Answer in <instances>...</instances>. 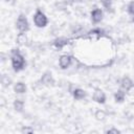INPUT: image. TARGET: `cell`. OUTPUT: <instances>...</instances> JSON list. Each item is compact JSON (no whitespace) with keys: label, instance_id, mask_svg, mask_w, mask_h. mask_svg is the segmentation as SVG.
<instances>
[{"label":"cell","instance_id":"1","mask_svg":"<svg viewBox=\"0 0 134 134\" xmlns=\"http://www.w3.org/2000/svg\"><path fill=\"white\" fill-rule=\"evenodd\" d=\"M10 63L15 72H19L25 67V59L20 53L19 49H13L10 54Z\"/></svg>","mask_w":134,"mask_h":134},{"label":"cell","instance_id":"2","mask_svg":"<svg viewBox=\"0 0 134 134\" xmlns=\"http://www.w3.org/2000/svg\"><path fill=\"white\" fill-rule=\"evenodd\" d=\"M32 20H34L35 25L37 27H39V28H43L48 24V19L46 17V15L41 9H37L36 10V13L34 14Z\"/></svg>","mask_w":134,"mask_h":134},{"label":"cell","instance_id":"3","mask_svg":"<svg viewBox=\"0 0 134 134\" xmlns=\"http://www.w3.org/2000/svg\"><path fill=\"white\" fill-rule=\"evenodd\" d=\"M16 27L19 32H27L29 30V23L25 15L21 14L19 15L17 21H16Z\"/></svg>","mask_w":134,"mask_h":134},{"label":"cell","instance_id":"4","mask_svg":"<svg viewBox=\"0 0 134 134\" xmlns=\"http://www.w3.org/2000/svg\"><path fill=\"white\" fill-rule=\"evenodd\" d=\"M72 60L73 58L69 54H62L59 58V65L61 67V69H67L71 66L72 64Z\"/></svg>","mask_w":134,"mask_h":134},{"label":"cell","instance_id":"5","mask_svg":"<svg viewBox=\"0 0 134 134\" xmlns=\"http://www.w3.org/2000/svg\"><path fill=\"white\" fill-rule=\"evenodd\" d=\"M40 83L44 86H52L54 84V79L52 76V73L50 71L44 72L43 75L40 79Z\"/></svg>","mask_w":134,"mask_h":134},{"label":"cell","instance_id":"6","mask_svg":"<svg viewBox=\"0 0 134 134\" xmlns=\"http://www.w3.org/2000/svg\"><path fill=\"white\" fill-rule=\"evenodd\" d=\"M106 94L100 89H95L92 95V99L97 104H105L106 103Z\"/></svg>","mask_w":134,"mask_h":134},{"label":"cell","instance_id":"7","mask_svg":"<svg viewBox=\"0 0 134 134\" xmlns=\"http://www.w3.org/2000/svg\"><path fill=\"white\" fill-rule=\"evenodd\" d=\"M133 87H134V83L129 76H124L120 80V89H122L124 91L129 92Z\"/></svg>","mask_w":134,"mask_h":134},{"label":"cell","instance_id":"8","mask_svg":"<svg viewBox=\"0 0 134 134\" xmlns=\"http://www.w3.org/2000/svg\"><path fill=\"white\" fill-rule=\"evenodd\" d=\"M104 18V13L100 8H94L91 12V21L94 24L99 23Z\"/></svg>","mask_w":134,"mask_h":134},{"label":"cell","instance_id":"9","mask_svg":"<svg viewBox=\"0 0 134 134\" xmlns=\"http://www.w3.org/2000/svg\"><path fill=\"white\" fill-rule=\"evenodd\" d=\"M69 44V39L67 38H64V37H60V38H57L54 41H53V46L57 48V49H63L65 46H67Z\"/></svg>","mask_w":134,"mask_h":134},{"label":"cell","instance_id":"10","mask_svg":"<svg viewBox=\"0 0 134 134\" xmlns=\"http://www.w3.org/2000/svg\"><path fill=\"white\" fill-rule=\"evenodd\" d=\"M71 93H72V96L74 97V99H76V100H82L86 97V91L81 88H74Z\"/></svg>","mask_w":134,"mask_h":134},{"label":"cell","instance_id":"11","mask_svg":"<svg viewBox=\"0 0 134 134\" xmlns=\"http://www.w3.org/2000/svg\"><path fill=\"white\" fill-rule=\"evenodd\" d=\"M26 90H27V87L23 82H18L14 86V91L17 94H23V93L26 92Z\"/></svg>","mask_w":134,"mask_h":134},{"label":"cell","instance_id":"12","mask_svg":"<svg viewBox=\"0 0 134 134\" xmlns=\"http://www.w3.org/2000/svg\"><path fill=\"white\" fill-rule=\"evenodd\" d=\"M126 91H124L122 89H119L117 90L115 93H114V100L116 103H122L126 98Z\"/></svg>","mask_w":134,"mask_h":134},{"label":"cell","instance_id":"13","mask_svg":"<svg viewBox=\"0 0 134 134\" xmlns=\"http://www.w3.org/2000/svg\"><path fill=\"white\" fill-rule=\"evenodd\" d=\"M13 107H14L15 111H17V112H22L23 109H24V102H23L22 99L17 98V99L14 100V103H13Z\"/></svg>","mask_w":134,"mask_h":134},{"label":"cell","instance_id":"14","mask_svg":"<svg viewBox=\"0 0 134 134\" xmlns=\"http://www.w3.org/2000/svg\"><path fill=\"white\" fill-rule=\"evenodd\" d=\"M28 39L26 36V32H19L17 36V42L19 45H25L27 43Z\"/></svg>","mask_w":134,"mask_h":134},{"label":"cell","instance_id":"15","mask_svg":"<svg viewBox=\"0 0 134 134\" xmlns=\"http://www.w3.org/2000/svg\"><path fill=\"white\" fill-rule=\"evenodd\" d=\"M99 2L107 12H110L112 9V0H99Z\"/></svg>","mask_w":134,"mask_h":134},{"label":"cell","instance_id":"16","mask_svg":"<svg viewBox=\"0 0 134 134\" xmlns=\"http://www.w3.org/2000/svg\"><path fill=\"white\" fill-rule=\"evenodd\" d=\"M127 12H128L129 16L131 17L132 21L134 22V1H131V2L128 4V6H127Z\"/></svg>","mask_w":134,"mask_h":134},{"label":"cell","instance_id":"17","mask_svg":"<svg viewBox=\"0 0 134 134\" xmlns=\"http://www.w3.org/2000/svg\"><path fill=\"white\" fill-rule=\"evenodd\" d=\"M94 117H95L97 120H104L105 117H106V112H105L104 110L98 109V110L95 111V113H94Z\"/></svg>","mask_w":134,"mask_h":134},{"label":"cell","instance_id":"18","mask_svg":"<svg viewBox=\"0 0 134 134\" xmlns=\"http://www.w3.org/2000/svg\"><path fill=\"white\" fill-rule=\"evenodd\" d=\"M10 82H12V80H10L7 75H3V76H2V85H3V87L9 86V85H10Z\"/></svg>","mask_w":134,"mask_h":134},{"label":"cell","instance_id":"19","mask_svg":"<svg viewBox=\"0 0 134 134\" xmlns=\"http://www.w3.org/2000/svg\"><path fill=\"white\" fill-rule=\"evenodd\" d=\"M32 132H34V129L29 128V127H23L21 129V133H23V134H28V133H32Z\"/></svg>","mask_w":134,"mask_h":134},{"label":"cell","instance_id":"20","mask_svg":"<svg viewBox=\"0 0 134 134\" xmlns=\"http://www.w3.org/2000/svg\"><path fill=\"white\" fill-rule=\"evenodd\" d=\"M106 133H109V134H111V133H114V134H117V133H120V131L118 130V129H116V128H110V129H108L107 131H106Z\"/></svg>","mask_w":134,"mask_h":134},{"label":"cell","instance_id":"21","mask_svg":"<svg viewBox=\"0 0 134 134\" xmlns=\"http://www.w3.org/2000/svg\"><path fill=\"white\" fill-rule=\"evenodd\" d=\"M6 3H14L15 2V0H4Z\"/></svg>","mask_w":134,"mask_h":134}]
</instances>
